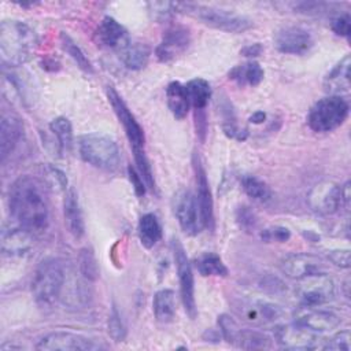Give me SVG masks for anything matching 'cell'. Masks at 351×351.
<instances>
[{"mask_svg":"<svg viewBox=\"0 0 351 351\" xmlns=\"http://www.w3.org/2000/svg\"><path fill=\"white\" fill-rule=\"evenodd\" d=\"M177 11H182L206 26L226 33H243L254 25L252 21L244 15L196 3H177Z\"/></svg>","mask_w":351,"mask_h":351,"instance_id":"obj_4","label":"cell"},{"mask_svg":"<svg viewBox=\"0 0 351 351\" xmlns=\"http://www.w3.org/2000/svg\"><path fill=\"white\" fill-rule=\"evenodd\" d=\"M36 348L43 351H95L103 347L82 335L58 330L41 337Z\"/></svg>","mask_w":351,"mask_h":351,"instance_id":"obj_12","label":"cell"},{"mask_svg":"<svg viewBox=\"0 0 351 351\" xmlns=\"http://www.w3.org/2000/svg\"><path fill=\"white\" fill-rule=\"evenodd\" d=\"M313 44L310 32L300 26H285L274 34V45L282 53L303 55L311 49Z\"/></svg>","mask_w":351,"mask_h":351,"instance_id":"obj_15","label":"cell"},{"mask_svg":"<svg viewBox=\"0 0 351 351\" xmlns=\"http://www.w3.org/2000/svg\"><path fill=\"white\" fill-rule=\"evenodd\" d=\"M295 295L303 306H321L335 296V282L325 273H313L298 280Z\"/></svg>","mask_w":351,"mask_h":351,"instance_id":"obj_7","label":"cell"},{"mask_svg":"<svg viewBox=\"0 0 351 351\" xmlns=\"http://www.w3.org/2000/svg\"><path fill=\"white\" fill-rule=\"evenodd\" d=\"M171 248H173V256L177 267L182 306L185 313L189 315V318L195 319L197 315V308H196V300H195V281H193L192 267L186 256L185 248L178 239H173Z\"/></svg>","mask_w":351,"mask_h":351,"instance_id":"obj_8","label":"cell"},{"mask_svg":"<svg viewBox=\"0 0 351 351\" xmlns=\"http://www.w3.org/2000/svg\"><path fill=\"white\" fill-rule=\"evenodd\" d=\"M274 336L277 343L287 350H314L319 346L317 332H313L295 322L278 326Z\"/></svg>","mask_w":351,"mask_h":351,"instance_id":"obj_17","label":"cell"},{"mask_svg":"<svg viewBox=\"0 0 351 351\" xmlns=\"http://www.w3.org/2000/svg\"><path fill=\"white\" fill-rule=\"evenodd\" d=\"M324 350L330 351H350L351 350V335L348 329L340 330L336 335H333L326 344L322 347Z\"/></svg>","mask_w":351,"mask_h":351,"instance_id":"obj_44","label":"cell"},{"mask_svg":"<svg viewBox=\"0 0 351 351\" xmlns=\"http://www.w3.org/2000/svg\"><path fill=\"white\" fill-rule=\"evenodd\" d=\"M173 213L180 223V228L189 236L200 232L202 223L195 195L188 188H178L171 197Z\"/></svg>","mask_w":351,"mask_h":351,"instance_id":"obj_11","label":"cell"},{"mask_svg":"<svg viewBox=\"0 0 351 351\" xmlns=\"http://www.w3.org/2000/svg\"><path fill=\"white\" fill-rule=\"evenodd\" d=\"M49 129L56 137L58 147L62 152H69L73 147V128L66 117H56L51 121Z\"/></svg>","mask_w":351,"mask_h":351,"instance_id":"obj_35","label":"cell"},{"mask_svg":"<svg viewBox=\"0 0 351 351\" xmlns=\"http://www.w3.org/2000/svg\"><path fill=\"white\" fill-rule=\"evenodd\" d=\"M307 203L313 211L321 215H332L343 206L341 186L333 181L318 182L310 189Z\"/></svg>","mask_w":351,"mask_h":351,"instance_id":"obj_13","label":"cell"},{"mask_svg":"<svg viewBox=\"0 0 351 351\" xmlns=\"http://www.w3.org/2000/svg\"><path fill=\"white\" fill-rule=\"evenodd\" d=\"M80 274L88 281H95L99 277V265L90 248H82L78 254Z\"/></svg>","mask_w":351,"mask_h":351,"instance_id":"obj_38","label":"cell"},{"mask_svg":"<svg viewBox=\"0 0 351 351\" xmlns=\"http://www.w3.org/2000/svg\"><path fill=\"white\" fill-rule=\"evenodd\" d=\"M8 207L16 223L32 234H41L49 225L45 184L32 176L18 177L8 189Z\"/></svg>","mask_w":351,"mask_h":351,"instance_id":"obj_1","label":"cell"},{"mask_svg":"<svg viewBox=\"0 0 351 351\" xmlns=\"http://www.w3.org/2000/svg\"><path fill=\"white\" fill-rule=\"evenodd\" d=\"M89 298V289L84 281H81L80 278H73L71 281H69L66 277L60 296V299H63L66 304L73 308H84V306L88 304Z\"/></svg>","mask_w":351,"mask_h":351,"instance_id":"obj_28","label":"cell"},{"mask_svg":"<svg viewBox=\"0 0 351 351\" xmlns=\"http://www.w3.org/2000/svg\"><path fill=\"white\" fill-rule=\"evenodd\" d=\"M221 337H222L221 332H218L215 329H207L203 333V340H206V341H218Z\"/></svg>","mask_w":351,"mask_h":351,"instance_id":"obj_51","label":"cell"},{"mask_svg":"<svg viewBox=\"0 0 351 351\" xmlns=\"http://www.w3.org/2000/svg\"><path fill=\"white\" fill-rule=\"evenodd\" d=\"M78 154L81 159L104 171H114L121 162V154L117 143L104 134L89 133L78 138Z\"/></svg>","mask_w":351,"mask_h":351,"instance_id":"obj_5","label":"cell"},{"mask_svg":"<svg viewBox=\"0 0 351 351\" xmlns=\"http://www.w3.org/2000/svg\"><path fill=\"white\" fill-rule=\"evenodd\" d=\"M166 100L167 107L176 119L181 121L188 115L191 103L185 85L178 81H171L166 88Z\"/></svg>","mask_w":351,"mask_h":351,"instance_id":"obj_25","label":"cell"},{"mask_svg":"<svg viewBox=\"0 0 351 351\" xmlns=\"http://www.w3.org/2000/svg\"><path fill=\"white\" fill-rule=\"evenodd\" d=\"M350 22H351V19H350V15H348V14H340V15H337L336 18L332 19L330 27H332V30H333L337 36L350 37V33H351V25H350Z\"/></svg>","mask_w":351,"mask_h":351,"instance_id":"obj_47","label":"cell"},{"mask_svg":"<svg viewBox=\"0 0 351 351\" xmlns=\"http://www.w3.org/2000/svg\"><path fill=\"white\" fill-rule=\"evenodd\" d=\"M63 215H64V223L70 234L74 239H81L85 233V223H84L78 195L73 186H69L66 189L64 200H63Z\"/></svg>","mask_w":351,"mask_h":351,"instance_id":"obj_23","label":"cell"},{"mask_svg":"<svg viewBox=\"0 0 351 351\" xmlns=\"http://www.w3.org/2000/svg\"><path fill=\"white\" fill-rule=\"evenodd\" d=\"M348 115V103L339 95L318 100L310 110L307 123L317 133H328L341 126Z\"/></svg>","mask_w":351,"mask_h":351,"instance_id":"obj_6","label":"cell"},{"mask_svg":"<svg viewBox=\"0 0 351 351\" xmlns=\"http://www.w3.org/2000/svg\"><path fill=\"white\" fill-rule=\"evenodd\" d=\"M280 269L287 277L299 280L308 274L324 271L325 265L315 255L299 252V254H289L285 258H282L280 263Z\"/></svg>","mask_w":351,"mask_h":351,"instance_id":"obj_20","label":"cell"},{"mask_svg":"<svg viewBox=\"0 0 351 351\" xmlns=\"http://www.w3.org/2000/svg\"><path fill=\"white\" fill-rule=\"evenodd\" d=\"M95 40L97 45L118 52L130 43L126 29L112 16H104L100 21L95 30Z\"/></svg>","mask_w":351,"mask_h":351,"instance_id":"obj_19","label":"cell"},{"mask_svg":"<svg viewBox=\"0 0 351 351\" xmlns=\"http://www.w3.org/2000/svg\"><path fill=\"white\" fill-rule=\"evenodd\" d=\"M237 347L244 350H265L271 347V339L258 330L243 329Z\"/></svg>","mask_w":351,"mask_h":351,"instance_id":"obj_37","label":"cell"},{"mask_svg":"<svg viewBox=\"0 0 351 351\" xmlns=\"http://www.w3.org/2000/svg\"><path fill=\"white\" fill-rule=\"evenodd\" d=\"M261 239L265 243H285L291 239V232L284 226H269L261 232Z\"/></svg>","mask_w":351,"mask_h":351,"instance_id":"obj_46","label":"cell"},{"mask_svg":"<svg viewBox=\"0 0 351 351\" xmlns=\"http://www.w3.org/2000/svg\"><path fill=\"white\" fill-rule=\"evenodd\" d=\"M218 326L219 332L222 335V339L226 340L230 344L237 346L243 329L239 326V324L228 314H221L218 317Z\"/></svg>","mask_w":351,"mask_h":351,"instance_id":"obj_39","label":"cell"},{"mask_svg":"<svg viewBox=\"0 0 351 351\" xmlns=\"http://www.w3.org/2000/svg\"><path fill=\"white\" fill-rule=\"evenodd\" d=\"M333 4L321 3V1H300L293 4V10L296 12L307 14V15H321L330 11Z\"/></svg>","mask_w":351,"mask_h":351,"instance_id":"obj_45","label":"cell"},{"mask_svg":"<svg viewBox=\"0 0 351 351\" xmlns=\"http://www.w3.org/2000/svg\"><path fill=\"white\" fill-rule=\"evenodd\" d=\"M33 236L25 228L16 226H4L1 230V252L3 255L18 258L26 255L33 247Z\"/></svg>","mask_w":351,"mask_h":351,"instance_id":"obj_21","label":"cell"},{"mask_svg":"<svg viewBox=\"0 0 351 351\" xmlns=\"http://www.w3.org/2000/svg\"><path fill=\"white\" fill-rule=\"evenodd\" d=\"M192 167H193V174H195V184H196L195 199L197 203L200 223H202V228L213 230L214 223H215L213 195H211L210 184H208L207 174L203 167L202 159L196 152L192 155Z\"/></svg>","mask_w":351,"mask_h":351,"instance_id":"obj_10","label":"cell"},{"mask_svg":"<svg viewBox=\"0 0 351 351\" xmlns=\"http://www.w3.org/2000/svg\"><path fill=\"white\" fill-rule=\"evenodd\" d=\"M155 318L162 324H169L176 315V295L171 289H160L155 293L154 302Z\"/></svg>","mask_w":351,"mask_h":351,"instance_id":"obj_30","label":"cell"},{"mask_svg":"<svg viewBox=\"0 0 351 351\" xmlns=\"http://www.w3.org/2000/svg\"><path fill=\"white\" fill-rule=\"evenodd\" d=\"M66 271L63 263L53 256L44 258L36 267L32 280L34 302L41 308L53 307L62 296Z\"/></svg>","mask_w":351,"mask_h":351,"instance_id":"obj_3","label":"cell"},{"mask_svg":"<svg viewBox=\"0 0 351 351\" xmlns=\"http://www.w3.org/2000/svg\"><path fill=\"white\" fill-rule=\"evenodd\" d=\"M23 137V122L14 112H4L0 121V156L1 162L15 149Z\"/></svg>","mask_w":351,"mask_h":351,"instance_id":"obj_22","label":"cell"},{"mask_svg":"<svg viewBox=\"0 0 351 351\" xmlns=\"http://www.w3.org/2000/svg\"><path fill=\"white\" fill-rule=\"evenodd\" d=\"M263 77H265L263 69L258 62H254V60L234 66L229 71V78L236 81L239 85L256 86L262 82Z\"/></svg>","mask_w":351,"mask_h":351,"instance_id":"obj_29","label":"cell"},{"mask_svg":"<svg viewBox=\"0 0 351 351\" xmlns=\"http://www.w3.org/2000/svg\"><path fill=\"white\" fill-rule=\"evenodd\" d=\"M133 155H134V162H136V166H137L136 169L140 173V176L143 177L147 188H149L151 191H155V180H154V174H152V170H151L149 160L145 155V151L144 149L133 151Z\"/></svg>","mask_w":351,"mask_h":351,"instance_id":"obj_42","label":"cell"},{"mask_svg":"<svg viewBox=\"0 0 351 351\" xmlns=\"http://www.w3.org/2000/svg\"><path fill=\"white\" fill-rule=\"evenodd\" d=\"M241 188L248 197L256 202H267L271 197V192L267 184L251 174L241 177Z\"/></svg>","mask_w":351,"mask_h":351,"instance_id":"obj_36","label":"cell"},{"mask_svg":"<svg viewBox=\"0 0 351 351\" xmlns=\"http://www.w3.org/2000/svg\"><path fill=\"white\" fill-rule=\"evenodd\" d=\"M191 44V32L184 25L169 26L155 49V56L162 63H169L181 56Z\"/></svg>","mask_w":351,"mask_h":351,"instance_id":"obj_14","label":"cell"},{"mask_svg":"<svg viewBox=\"0 0 351 351\" xmlns=\"http://www.w3.org/2000/svg\"><path fill=\"white\" fill-rule=\"evenodd\" d=\"M107 332L108 336L114 340V341H123L126 337V326L125 322L118 311V308L115 306L111 307L110 315H108V321H107Z\"/></svg>","mask_w":351,"mask_h":351,"instance_id":"obj_41","label":"cell"},{"mask_svg":"<svg viewBox=\"0 0 351 351\" xmlns=\"http://www.w3.org/2000/svg\"><path fill=\"white\" fill-rule=\"evenodd\" d=\"M60 45L62 49L74 60V63L85 73L92 74L93 73V66L90 63V60L88 59V56L85 55V52L80 48V45L64 32L60 33Z\"/></svg>","mask_w":351,"mask_h":351,"instance_id":"obj_34","label":"cell"},{"mask_svg":"<svg viewBox=\"0 0 351 351\" xmlns=\"http://www.w3.org/2000/svg\"><path fill=\"white\" fill-rule=\"evenodd\" d=\"M128 176H129V181L134 189V193L138 196V197H143L145 195V191H147V185L143 180V177L140 176V173L137 171V169L132 165L128 166Z\"/></svg>","mask_w":351,"mask_h":351,"instance_id":"obj_48","label":"cell"},{"mask_svg":"<svg viewBox=\"0 0 351 351\" xmlns=\"http://www.w3.org/2000/svg\"><path fill=\"white\" fill-rule=\"evenodd\" d=\"M149 16L156 22H165L177 12V3L171 1H149L147 4Z\"/></svg>","mask_w":351,"mask_h":351,"instance_id":"obj_40","label":"cell"},{"mask_svg":"<svg viewBox=\"0 0 351 351\" xmlns=\"http://www.w3.org/2000/svg\"><path fill=\"white\" fill-rule=\"evenodd\" d=\"M328 259L343 269L350 267V250H330L328 251Z\"/></svg>","mask_w":351,"mask_h":351,"instance_id":"obj_49","label":"cell"},{"mask_svg":"<svg viewBox=\"0 0 351 351\" xmlns=\"http://www.w3.org/2000/svg\"><path fill=\"white\" fill-rule=\"evenodd\" d=\"M236 311L244 321L256 326L276 322L282 315L280 306L265 300H243L236 304Z\"/></svg>","mask_w":351,"mask_h":351,"instance_id":"obj_18","label":"cell"},{"mask_svg":"<svg viewBox=\"0 0 351 351\" xmlns=\"http://www.w3.org/2000/svg\"><path fill=\"white\" fill-rule=\"evenodd\" d=\"M151 56V49L147 44L138 41H130L123 49L119 51V58L125 67L130 70L144 69Z\"/></svg>","mask_w":351,"mask_h":351,"instance_id":"obj_26","label":"cell"},{"mask_svg":"<svg viewBox=\"0 0 351 351\" xmlns=\"http://www.w3.org/2000/svg\"><path fill=\"white\" fill-rule=\"evenodd\" d=\"M38 45L36 32L25 22L5 19L0 25V55L5 66H22L32 59Z\"/></svg>","mask_w":351,"mask_h":351,"instance_id":"obj_2","label":"cell"},{"mask_svg":"<svg viewBox=\"0 0 351 351\" xmlns=\"http://www.w3.org/2000/svg\"><path fill=\"white\" fill-rule=\"evenodd\" d=\"M106 93L119 123L123 128V132L130 143L132 149L133 151L144 149V144H145L144 130L141 125L137 122V119L134 118V115L132 114V111L129 110L125 100L121 97V95L115 90L114 86H107Z\"/></svg>","mask_w":351,"mask_h":351,"instance_id":"obj_9","label":"cell"},{"mask_svg":"<svg viewBox=\"0 0 351 351\" xmlns=\"http://www.w3.org/2000/svg\"><path fill=\"white\" fill-rule=\"evenodd\" d=\"M197 271L204 277H225L228 276V267L214 252H204L195 259Z\"/></svg>","mask_w":351,"mask_h":351,"instance_id":"obj_33","label":"cell"},{"mask_svg":"<svg viewBox=\"0 0 351 351\" xmlns=\"http://www.w3.org/2000/svg\"><path fill=\"white\" fill-rule=\"evenodd\" d=\"M350 55H346L333 69L326 74L324 86L330 95L346 93L350 90Z\"/></svg>","mask_w":351,"mask_h":351,"instance_id":"obj_24","label":"cell"},{"mask_svg":"<svg viewBox=\"0 0 351 351\" xmlns=\"http://www.w3.org/2000/svg\"><path fill=\"white\" fill-rule=\"evenodd\" d=\"M218 111L221 114V119H222L221 126H222L223 133L230 138L244 141L248 136V132H247V129L239 128L236 112L232 107V103L228 100L226 96H223L218 100Z\"/></svg>","mask_w":351,"mask_h":351,"instance_id":"obj_27","label":"cell"},{"mask_svg":"<svg viewBox=\"0 0 351 351\" xmlns=\"http://www.w3.org/2000/svg\"><path fill=\"white\" fill-rule=\"evenodd\" d=\"M137 232H138V239L141 245L148 250L156 245V243L162 237V226L158 218L151 213H147L140 217Z\"/></svg>","mask_w":351,"mask_h":351,"instance_id":"obj_32","label":"cell"},{"mask_svg":"<svg viewBox=\"0 0 351 351\" xmlns=\"http://www.w3.org/2000/svg\"><path fill=\"white\" fill-rule=\"evenodd\" d=\"M293 322L313 332H328L339 326L340 317L319 306H303L293 313Z\"/></svg>","mask_w":351,"mask_h":351,"instance_id":"obj_16","label":"cell"},{"mask_svg":"<svg viewBox=\"0 0 351 351\" xmlns=\"http://www.w3.org/2000/svg\"><path fill=\"white\" fill-rule=\"evenodd\" d=\"M266 119V112L265 111H255L251 117H250V122L252 123H263Z\"/></svg>","mask_w":351,"mask_h":351,"instance_id":"obj_52","label":"cell"},{"mask_svg":"<svg viewBox=\"0 0 351 351\" xmlns=\"http://www.w3.org/2000/svg\"><path fill=\"white\" fill-rule=\"evenodd\" d=\"M262 49H263L262 45H261L259 43H255V44L245 45V47L240 51V53L244 55V56H247V58H256V56L261 55Z\"/></svg>","mask_w":351,"mask_h":351,"instance_id":"obj_50","label":"cell"},{"mask_svg":"<svg viewBox=\"0 0 351 351\" xmlns=\"http://www.w3.org/2000/svg\"><path fill=\"white\" fill-rule=\"evenodd\" d=\"M236 222L239 228L244 232H254L258 225V218L251 207L248 206H239L236 210Z\"/></svg>","mask_w":351,"mask_h":351,"instance_id":"obj_43","label":"cell"},{"mask_svg":"<svg viewBox=\"0 0 351 351\" xmlns=\"http://www.w3.org/2000/svg\"><path fill=\"white\" fill-rule=\"evenodd\" d=\"M189 103L197 112H204V108L208 104V100L211 97V86L204 78H193L189 80L185 85Z\"/></svg>","mask_w":351,"mask_h":351,"instance_id":"obj_31","label":"cell"}]
</instances>
